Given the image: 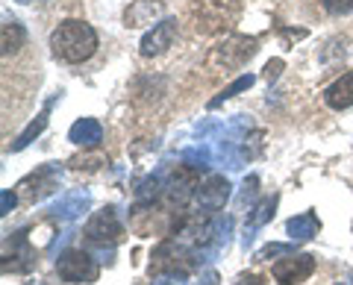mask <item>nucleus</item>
<instances>
[{
  "label": "nucleus",
  "instance_id": "obj_1",
  "mask_svg": "<svg viewBox=\"0 0 353 285\" xmlns=\"http://www.w3.org/2000/svg\"><path fill=\"white\" fill-rule=\"evenodd\" d=\"M50 50H53V56H57L59 62L80 65V62L94 56L97 32H94L92 24H85V21L68 18L50 32Z\"/></svg>",
  "mask_w": 353,
  "mask_h": 285
},
{
  "label": "nucleus",
  "instance_id": "obj_2",
  "mask_svg": "<svg viewBox=\"0 0 353 285\" xmlns=\"http://www.w3.org/2000/svg\"><path fill=\"white\" fill-rule=\"evenodd\" d=\"M124 235H127V229H124V221H121V212L115 206H103L101 212H94L83 229L85 244L101 247V250H106V247L112 250L115 244L124 241Z\"/></svg>",
  "mask_w": 353,
  "mask_h": 285
},
{
  "label": "nucleus",
  "instance_id": "obj_3",
  "mask_svg": "<svg viewBox=\"0 0 353 285\" xmlns=\"http://www.w3.org/2000/svg\"><path fill=\"white\" fill-rule=\"evenodd\" d=\"M57 273L62 282H74V285H88L97 282L101 277V265L94 256H88L80 247H68L57 256Z\"/></svg>",
  "mask_w": 353,
  "mask_h": 285
},
{
  "label": "nucleus",
  "instance_id": "obj_4",
  "mask_svg": "<svg viewBox=\"0 0 353 285\" xmlns=\"http://www.w3.org/2000/svg\"><path fill=\"white\" fill-rule=\"evenodd\" d=\"M39 265V253L30 244L27 229H15L3 241V256H0V271L3 273H30Z\"/></svg>",
  "mask_w": 353,
  "mask_h": 285
},
{
  "label": "nucleus",
  "instance_id": "obj_5",
  "mask_svg": "<svg viewBox=\"0 0 353 285\" xmlns=\"http://www.w3.org/2000/svg\"><path fill=\"white\" fill-rule=\"evenodd\" d=\"M239 18V0H201L194 12L197 32H218L227 30Z\"/></svg>",
  "mask_w": 353,
  "mask_h": 285
},
{
  "label": "nucleus",
  "instance_id": "obj_6",
  "mask_svg": "<svg viewBox=\"0 0 353 285\" xmlns=\"http://www.w3.org/2000/svg\"><path fill=\"white\" fill-rule=\"evenodd\" d=\"M59 182H62V168L50 162V165H41L32 173H27V177L18 182V194H21V200H27V203H41L44 197L59 191Z\"/></svg>",
  "mask_w": 353,
  "mask_h": 285
},
{
  "label": "nucleus",
  "instance_id": "obj_7",
  "mask_svg": "<svg viewBox=\"0 0 353 285\" xmlns=\"http://www.w3.org/2000/svg\"><path fill=\"white\" fill-rule=\"evenodd\" d=\"M259 41L253 36H230L224 45H218L212 50V56H209V65H218V68H239V65H245L250 56H256V48Z\"/></svg>",
  "mask_w": 353,
  "mask_h": 285
},
{
  "label": "nucleus",
  "instance_id": "obj_8",
  "mask_svg": "<svg viewBox=\"0 0 353 285\" xmlns=\"http://www.w3.org/2000/svg\"><path fill=\"white\" fill-rule=\"evenodd\" d=\"M230 197H233V185H230V180L221 177V173H212V177H206L201 185H197L194 206L203 215H215V212L224 209Z\"/></svg>",
  "mask_w": 353,
  "mask_h": 285
},
{
  "label": "nucleus",
  "instance_id": "obj_9",
  "mask_svg": "<svg viewBox=\"0 0 353 285\" xmlns=\"http://www.w3.org/2000/svg\"><path fill=\"white\" fill-rule=\"evenodd\" d=\"M315 273V256L312 253H289L280 262H274L271 277L277 285H297L306 282Z\"/></svg>",
  "mask_w": 353,
  "mask_h": 285
},
{
  "label": "nucleus",
  "instance_id": "obj_10",
  "mask_svg": "<svg viewBox=\"0 0 353 285\" xmlns=\"http://www.w3.org/2000/svg\"><path fill=\"white\" fill-rule=\"evenodd\" d=\"M174 39H176V18H162L159 24H153V30L145 32V39H141V45H139V53L145 59L162 56V53L174 45Z\"/></svg>",
  "mask_w": 353,
  "mask_h": 285
},
{
  "label": "nucleus",
  "instance_id": "obj_11",
  "mask_svg": "<svg viewBox=\"0 0 353 285\" xmlns=\"http://www.w3.org/2000/svg\"><path fill=\"white\" fill-rule=\"evenodd\" d=\"M165 15V3L162 0H132L124 12V27L136 30V27H148L157 18Z\"/></svg>",
  "mask_w": 353,
  "mask_h": 285
},
{
  "label": "nucleus",
  "instance_id": "obj_12",
  "mask_svg": "<svg viewBox=\"0 0 353 285\" xmlns=\"http://www.w3.org/2000/svg\"><path fill=\"white\" fill-rule=\"evenodd\" d=\"M88 206H92V194L71 191V194H62L48 212H50V218H57V221H74V218L88 212Z\"/></svg>",
  "mask_w": 353,
  "mask_h": 285
},
{
  "label": "nucleus",
  "instance_id": "obj_13",
  "mask_svg": "<svg viewBox=\"0 0 353 285\" xmlns=\"http://www.w3.org/2000/svg\"><path fill=\"white\" fill-rule=\"evenodd\" d=\"M68 141H74L77 147L83 150H92L103 141V127L97 118H80L77 124L68 129Z\"/></svg>",
  "mask_w": 353,
  "mask_h": 285
},
{
  "label": "nucleus",
  "instance_id": "obj_14",
  "mask_svg": "<svg viewBox=\"0 0 353 285\" xmlns=\"http://www.w3.org/2000/svg\"><path fill=\"white\" fill-rule=\"evenodd\" d=\"M324 103L330 109H336V112L353 106V71L341 74L339 80H333L327 85V89H324Z\"/></svg>",
  "mask_w": 353,
  "mask_h": 285
},
{
  "label": "nucleus",
  "instance_id": "obj_15",
  "mask_svg": "<svg viewBox=\"0 0 353 285\" xmlns=\"http://www.w3.org/2000/svg\"><path fill=\"white\" fill-rule=\"evenodd\" d=\"M59 97H62V92H57V94H53L48 103H44V109H41V112L36 115V120H30L24 133H21V136L15 138V145H12V153H21V150H27V147L32 145V141H36V138H39V136L44 133V129H48V120H50V109H53V103H57Z\"/></svg>",
  "mask_w": 353,
  "mask_h": 285
},
{
  "label": "nucleus",
  "instance_id": "obj_16",
  "mask_svg": "<svg viewBox=\"0 0 353 285\" xmlns=\"http://www.w3.org/2000/svg\"><path fill=\"white\" fill-rule=\"evenodd\" d=\"M277 203H280V197H277V194H271V197H262V200L248 212V224H245V247L250 244L253 233H256L259 226H265V224H268L271 218H274V209H277Z\"/></svg>",
  "mask_w": 353,
  "mask_h": 285
},
{
  "label": "nucleus",
  "instance_id": "obj_17",
  "mask_svg": "<svg viewBox=\"0 0 353 285\" xmlns=\"http://www.w3.org/2000/svg\"><path fill=\"white\" fill-rule=\"evenodd\" d=\"M321 229V221H318L315 212H301L285 221V233H289L292 241H312Z\"/></svg>",
  "mask_w": 353,
  "mask_h": 285
},
{
  "label": "nucleus",
  "instance_id": "obj_18",
  "mask_svg": "<svg viewBox=\"0 0 353 285\" xmlns=\"http://www.w3.org/2000/svg\"><path fill=\"white\" fill-rule=\"evenodd\" d=\"M27 45V30L24 24H18V21H3V30H0V48H3V56H12V53H18L21 48Z\"/></svg>",
  "mask_w": 353,
  "mask_h": 285
},
{
  "label": "nucleus",
  "instance_id": "obj_19",
  "mask_svg": "<svg viewBox=\"0 0 353 285\" xmlns=\"http://www.w3.org/2000/svg\"><path fill=\"white\" fill-rule=\"evenodd\" d=\"M253 83H256V76H253V74H241V76H239V80H236V83H230V85H227V89H224V92H221L218 97H212V101H209V109H218L221 103H224V101H230V97H236L239 92H248V89H250V85H253Z\"/></svg>",
  "mask_w": 353,
  "mask_h": 285
},
{
  "label": "nucleus",
  "instance_id": "obj_20",
  "mask_svg": "<svg viewBox=\"0 0 353 285\" xmlns=\"http://www.w3.org/2000/svg\"><path fill=\"white\" fill-rule=\"evenodd\" d=\"M289 253H294L292 244H265L259 253H256V259L259 262H271L274 256H289Z\"/></svg>",
  "mask_w": 353,
  "mask_h": 285
},
{
  "label": "nucleus",
  "instance_id": "obj_21",
  "mask_svg": "<svg viewBox=\"0 0 353 285\" xmlns=\"http://www.w3.org/2000/svg\"><path fill=\"white\" fill-rule=\"evenodd\" d=\"M321 6L330 15H347L353 12V0H321Z\"/></svg>",
  "mask_w": 353,
  "mask_h": 285
},
{
  "label": "nucleus",
  "instance_id": "obj_22",
  "mask_svg": "<svg viewBox=\"0 0 353 285\" xmlns=\"http://www.w3.org/2000/svg\"><path fill=\"white\" fill-rule=\"evenodd\" d=\"M150 285H185V273L183 271H168V273H157Z\"/></svg>",
  "mask_w": 353,
  "mask_h": 285
},
{
  "label": "nucleus",
  "instance_id": "obj_23",
  "mask_svg": "<svg viewBox=\"0 0 353 285\" xmlns=\"http://www.w3.org/2000/svg\"><path fill=\"white\" fill-rule=\"evenodd\" d=\"M256 189H259V177H248L245 185H241V203H253V197H256Z\"/></svg>",
  "mask_w": 353,
  "mask_h": 285
},
{
  "label": "nucleus",
  "instance_id": "obj_24",
  "mask_svg": "<svg viewBox=\"0 0 353 285\" xmlns=\"http://www.w3.org/2000/svg\"><path fill=\"white\" fill-rule=\"evenodd\" d=\"M15 203H18V194L3 189V194H0V215H9V212L15 209Z\"/></svg>",
  "mask_w": 353,
  "mask_h": 285
},
{
  "label": "nucleus",
  "instance_id": "obj_25",
  "mask_svg": "<svg viewBox=\"0 0 353 285\" xmlns=\"http://www.w3.org/2000/svg\"><path fill=\"white\" fill-rule=\"evenodd\" d=\"M233 285H268V279L259 277V273H241Z\"/></svg>",
  "mask_w": 353,
  "mask_h": 285
},
{
  "label": "nucleus",
  "instance_id": "obj_26",
  "mask_svg": "<svg viewBox=\"0 0 353 285\" xmlns=\"http://www.w3.org/2000/svg\"><path fill=\"white\" fill-rule=\"evenodd\" d=\"M280 71H283V59H271L268 65H265V76H268V83L277 80Z\"/></svg>",
  "mask_w": 353,
  "mask_h": 285
},
{
  "label": "nucleus",
  "instance_id": "obj_27",
  "mask_svg": "<svg viewBox=\"0 0 353 285\" xmlns=\"http://www.w3.org/2000/svg\"><path fill=\"white\" fill-rule=\"evenodd\" d=\"M218 282H221V277H218V271H215V268L203 271V273H201V279H197V285H218Z\"/></svg>",
  "mask_w": 353,
  "mask_h": 285
},
{
  "label": "nucleus",
  "instance_id": "obj_28",
  "mask_svg": "<svg viewBox=\"0 0 353 285\" xmlns=\"http://www.w3.org/2000/svg\"><path fill=\"white\" fill-rule=\"evenodd\" d=\"M18 3H32V0H18Z\"/></svg>",
  "mask_w": 353,
  "mask_h": 285
},
{
  "label": "nucleus",
  "instance_id": "obj_29",
  "mask_svg": "<svg viewBox=\"0 0 353 285\" xmlns=\"http://www.w3.org/2000/svg\"><path fill=\"white\" fill-rule=\"evenodd\" d=\"M341 285H347V282H341Z\"/></svg>",
  "mask_w": 353,
  "mask_h": 285
}]
</instances>
